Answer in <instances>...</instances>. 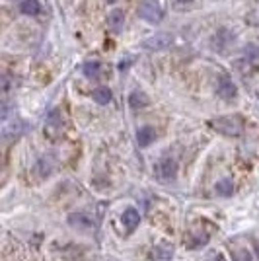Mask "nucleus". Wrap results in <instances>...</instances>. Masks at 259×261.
Instances as JSON below:
<instances>
[{"mask_svg":"<svg viewBox=\"0 0 259 261\" xmlns=\"http://www.w3.org/2000/svg\"><path fill=\"white\" fill-rule=\"evenodd\" d=\"M206 242H209V234H203V232H191L189 236H185V246H187L189 250L203 248Z\"/></svg>","mask_w":259,"mask_h":261,"instance_id":"nucleus-10","label":"nucleus"},{"mask_svg":"<svg viewBox=\"0 0 259 261\" xmlns=\"http://www.w3.org/2000/svg\"><path fill=\"white\" fill-rule=\"evenodd\" d=\"M20 12L25 16H37L41 12V4L37 0H22L20 2Z\"/></svg>","mask_w":259,"mask_h":261,"instance_id":"nucleus-15","label":"nucleus"},{"mask_svg":"<svg viewBox=\"0 0 259 261\" xmlns=\"http://www.w3.org/2000/svg\"><path fill=\"white\" fill-rule=\"evenodd\" d=\"M139 16H141L144 22L158 23V22H162L164 10L158 0H142L141 6H139Z\"/></svg>","mask_w":259,"mask_h":261,"instance_id":"nucleus-2","label":"nucleus"},{"mask_svg":"<svg viewBox=\"0 0 259 261\" xmlns=\"http://www.w3.org/2000/svg\"><path fill=\"white\" fill-rule=\"evenodd\" d=\"M218 96L222 99H234L238 94V88L236 84L232 82V78L230 76H220L218 78Z\"/></svg>","mask_w":259,"mask_h":261,"instance_id":"nucleus-5","label":"nucleus"},{"mask_svg":"<svg viewBox=\"0 0 259 261\" xmlns=\"http://www.w3.org/2000/svg\"><path fill=\"white\" fill-rule=\"evenodd\" d=\"M92 98H94V101H96V103H99V106H106V103H109V101L113 99V94H111V90H109V88L99 86V88H96V90H94Z\"/></svg>","mask_w":259,"mask_h":261,"instance_id":"nucleus-14","label":"nucleus"},{"mask_svg":"<svg viewBox=\"0 0 259 261\" xmlns=\"http://www.w3.org/2000/svg\"><path fill=\"white\" fill-rule=\"evenodd\" d=\"M216 193L220 197H230L234 193V181L230 179V177H224V179H220L218 184H216Z\"/></svg>","mask_w":259,"mask_h":261,"instance_id":"nucleus-16","label":"nucleus"},{"mask_svg":"<svg viewBox=\"0 0 259 261\" xmlns=\"http://www.w3.org/2000/svg\"><path fill=\"white\" fill-rule=\"evenodd\" d=\"M68 222H70L74 228H80V230H86L94 226V218L90 217L86 211H76V213H72V215L68 217Z\"/></svg>","mask_w":259,"mask_h":261,"instance_id":"nucleus-7","label":"nucleus"},{"mask_svg":"<svg viewBox=\"0 0 259 261\" xmlns=\"http://www.w3.org/2000/svg\"><path fill=\"white\" fill-rule=\"evenodd\" d=\"M108 2H109V4H113V2H117V0H108Z\"/></svg>","mask_w":259,"mask_h":261,"instance_id":"nucleus-24","label":"nucleus"},{"mask_svg":"<svg viewBox=\"0 0 259 261\" xmlns=\"http://www.w3.org/2000/svg\"><path fill=\"white\" fill-rule=\"evenodd\" d=\"M234 41V35L228 32V30H220V32L215 35V39H213V47L215 49H226V45H230Z\"/></svg>","mask_w":259,"mask_h":261,"instance_id":"nucleus-11","label":"nucleus"},{"mask_svg":"<svg viewBox=\"0 0 259 261\" xmlns=\"http://www.w3.org/2000/svg\"><path fill=\"white\" fill-rule=\"evenodd\" d=\"M255 253H257V257H259V242L255 244Z\"/></svg>","mask_w":259,"mask_h":261,"instance_id":"nucleus-22","label":"nucleus"},{"mask_svg":"<svg viewBox=\"0 0 259 261\" xmlns=\"http://www.w3.org/2000/svg\"><path fill=\"white\" fill-rule=\"evenodd\" d=\"M37 172L41 177H47V175L53 172V158L51 156H43V158H39V162H37Z\"/></svg>","mask_w":259,"mask_h":261,"instance_id":"nucleus-17","label":"nucleus"},{"mask_svg":"<svg viewBox=\"0 0 259 261\" xmlns=\"http://www.w3.org/2000/svg\"><path fill=\"white\" fill-rule=\"evenodd\" d=\"M129 106L133 109H139V108H146L148 106V96L141 92V90H135V92H131L129 96Z\"/></svg>","mask_w":259,"mask_h":261,"instance_id":"nucleus-13","label":"nucleus"},{"mask_svg":"<svg viewBox=\"0 0 259 261\" xmlns=\"http://www.w3.org/2000/svg\"><path fill=\"white\" fill-rule=\"evenodd\" d=\"M213 127L216 130H220L222 135L238 137L244 130V121H242V117H238V115H224V117H218V119L213 121Z\"/></svg>","mask_w":259,"mask_h":261,"instance_id":"nucleus-1","label":"nucleus"},{"mask_svg":"<svg viewBox=\"0 0 259 261\" xmlns=\"http://www.w3.org/2000/svg\"><path fill=\"white\" fill-rule=\"evenodd\" d=\"M232 261H253L249 250L246 248H238V250H232Z\"/></svg>","mask_w":259,"mask_h":261,"instance_id":"nucleus-19","label":"nucleus"},{"mask_svg":"<svg viewBox=\"0 0 259 261\" xmlns=\"http://www.w3.org/2000/svg\"><path fill=\"white\" fill-rule=\"evenodd\" d=\"M121 222H123V226L129 230V232H133V230L141 224V213L135 207H127L123 211V215H121Z\"/></svg>","mask_w":259,"mask_h":261,"instance_id":"nucleus-6","label":"nucleus"},{"mask_svg":"<svg viewBox=\"0 0 259 261\" xmlns=\"http://www.w3.org/2000/svg\"><path fill=\"white\" fill-rule=\"evenodd\" d=\"M82 72H84V76L90 78V80H97L99 74H101V65H99V61H86V63L82 65Z\"/></svg>","mask_w":259,"mask_h":261,"instance_id":"nucleus-12","label":"nucleus"},{"mask_svg":"<svg viewBox=\"0 0 259 261\" xmlns=\"http://www.w3.org/2000/svg\"><path fill=\"white\" fill-rule=\"evenodd\" d=\"M131 65V59L129 61H127V63H125V61H123V63H121V65H119V68H121V70H127V66Z\"/></svg>","mask_w":259,"mask_h":261,"instance_id":"nucleus-21","label":"nucleus"},{"mask_svg":"<svg viewBox=\"0 0 259 261\" xmlns=\"http://www.w3.org/2000/svg\"><path fill=\"white\" fill-rule=\"evenodd\" d=\"M170 43H172V35H168V33H156V35L146 37L142 41V47L148 49V51H160V49H166Z\"/></svg>","mask_w":259,"mask_h":261,"instance_id":"nucleus-4","label":"nucleus"},{"mask_svg":"<svg viewBox=\"0 0 259 261\" xmlns=\"http://www.w3.org/2000/svg\"><path fill=\"white\" fill-rule=\"evenodd\" d=\"M209 261H226V259H224V257H222L220 253H215V255H213V257H211Z\"/></svg>","mask_w":259,"mask_h":261,"instance_id":"nucleus-20","label":"nucleus"},{"mask_svg":"<svg viewBox=\"0 0 259 261\" xmlns=\"http://www.w3.org/2000/svg\"><path fill=\"white\" fill-rule=\"evenodd\" d=\"M156 174L164 181H173L177 177V162L173 158H162L156 166Z\"/></svg>","mask_w":259,"mask_h":261,"instance_id":"nucleus-3","label":"nucleus"},{"mask_svg":"<svg viewBox=\"0 0 259 261\" xmlns=\"http://www.w3.org/2000/svg\"><path fill=\"white\" fill-rule=\"evenodd\" d=\"M179 4H187V2H191V0H177Z\"/></svg>","mask_w":259,"mask_h":261,"instance_id":"nucleus-23","label":"nucleus"},{"mask_svg":"<svg viewBox=\"0 0 259 261\" xmlns=\"http://www.w3.org/2000/svg\"><path fill=\"white\" fill-rule=\"evenodd\" d=\"M154 139H156V130L152 129V127H141V129L137 130V142H139L141 148L150 146Z\"/></svg>","mask_w":259,"mask_h":261,"instance_id":"nucleus-9","label":"nucleus"},{"mask_svg":"<svg viewBox=\"0 0 259 261\" xmlns=\"http://www.w3.org/2000/svg\"><path fill=\"white\" fill-rule=\"evenodd\" d=\"M108 25H109V30H111L113 33H121V32H123V28H125V14H123V10L115 8V10L109 12Z\"/></svg>","mask_w":259,"mask_h":261,"instance_id":"nucleus-8","label":"nucleus"},{"mask_svg":"<svg viewBox=\"0 0 259 261\" xmlns=\"http://www.w3.org/2000/svg\"><path fill=\"white\" fill-rule=\"evenodd\" d=\"M172 253H173V250L170 248V246H166V244H160V246H156V248H154V257H156V259H160V261L170 259V257H172Z\"/></svg>","mask_w":259,"mask_h":261,"instance_id":"nucleus-18","label":"nucleus"}]
</instances>
